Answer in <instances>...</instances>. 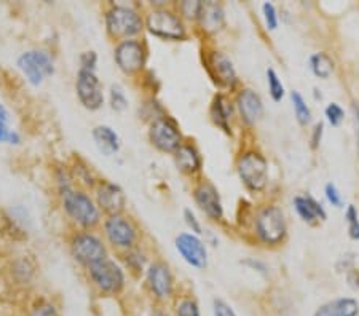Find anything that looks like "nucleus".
Returning <instances> with one entry per match:
<instances>
[{
  "label": "nucleus",
  "mask_w": 359,
  "mask_h": 316,
  "mask_svg": "<svg viewBox=\"0 0 359 316\" xmlns=\"http://www.w3.org/2000/svg\"><path fill=\"white\" fill-rule=\"evenodd\" d=\"M236 106H238V111L241 114V118L245 120V123L254 125L257 120L262 117L264 114V104L260 96L252 90H243L241 93L236 97Z\"/></svg>",
  "instance_id": "nucleus-18"
},
{
  "label": "nucleus",
  "mask_w": 359,
  "mask_h": 316,
  "mask_svg": "<svg viewBox=\"0 0 359 316\" xmlns=\"http://www.w3.org/2000/svg\"><path fill=\"white\" fill-rule=\"evenodd\" d=\"M200 7H201V2H198V0H194V2H190V0H185V2L179 5V10H181V13L185 16V18L196 20V18H198Z\"/></svg>",
  "instance_id": "nucleus-33"
},
{
  "label": "nucleus",
  "mask_w": 359,
  "mask_h": 316,
  "mask_svg": "<svg viewBox=\"0 0 359 316\" xmlns=\"http://www.w3.org/2000/svg\"><path fill=\"white\" fill-rule=\"evenodd\" d=\"M147 287L157 301H170L175 292V280H172L171 270L163 262L150 263L146 273Z\"/></svg>",
  "instance_id": "nucleus-13"
},
{
  "label": "nucleus",
  "mask_w": 359,
  "mask_h": 316,
  "mask_svg": "<svg viewBox=\"0 0 359 316\" xmlns=\"http://www.w3.org/2000/svg\"><path fill=\"white\" fill-rule=\"evenodd\" d=\"M175 246L179 254L189 266L195 268H205L208 263V252L203 241L194 233H181L176 237Z\"/></svg>",
  "instance_id": "nucleus-15"
},
{
  "label": "nucleus",
  "mask_w": 359,
  "mask_h": 316,
  "mask_svg": "<svg viewBox=\"0 0 359 316\" xmlns=\"http://www.w3.org/2000/svg\"><path fill=\"white\" fill-rule=\"evenodd\" d=\"M0 142L2 144H20L21 136L15 130L10 128V125L0 123Z\"/></svg>",
  "instance_id": "nucleus-35"
},
{
  "label": "nucleus",
  "mask_w": 359,
  "mask_h": 316,
  "mask_svg": "<svg viewBox=\"0 0 359 316\" xmlns=\"http://www.w3.org/2000/svg\"><path fill=\"white\" fill-rule=\"evenodd\" d=\"M146 27L154 37L161 40H182L185 37V27L181 18L166 8H157L149 13Z\"/></svg>",
  "instance_id": "nucleus-9"
},
{
  "label": "nucleus",
  "mask_w": 359,
  "mask_h": 316,
  "mask_svg": "<svg viewBox=\"0 0 359 316\" xmlns=\"http://www.w3.org/2000/svg\"><path fill=\"white\" fill-rule=\"evenodd\" d=\"M212 312H214V316H238L235 313V310L231 308L227 302L222 301V298H214Z\"/></svg>",
  "instance_id": "nucleus-37"
},
{
  "label": "nucleus",
  "mask_w": 359,
  "mask_h": 316,
  "mask_svg": "<svg viewBox=\"0 0 359 316\" xmlns=\"http://www.w3.org/2000/svg\"><path fill=\"white\" fill-rule=\"evenodd\" d=\"M359 303L353 297H339L331 302L323 303L313 316H358Z\"/></svg>",
  "instance_id": "nucleus-20"
},
{
  "label": "nucleus",
  "mask_w": 359,
  "mask_h": 316,
  "mask_svg": "<svg viewBox=\"0 0 359 316\" xmlns=\"http://www.w3.org/2000/svg\"><path fill=\"white\" fill-rule=\"evenodd\" d=\"M321 137H323V123H318L313 130V136H311V147L316 149L320 146Z\"/></svg>",
  "instance_id": "nucleus-40"
},
{
  "label": "nucleus",
  "mask_w": 359,
  "mask_h": 316,
  "mask_svg": "<svg viewBox=\"0 0 359 316\" xmlns=\"http://www.w3.org/2000/svg\"><path fill=\"white\" fill-rule=\"evenodd\" d=\"M326 118L332 126H339L345 118L344 109H341L339 104H335V102H332V104H329L326 107Z\"/></svg>",
  "instance_id": "nucleus-32"
},
{
  "label": "nucleus",
  "mask_w": 359,
  "mask_h": 316,
  "mask_svg": "<svg viewBox=\"0 0 359 316\" xmlns=\"http://www.w3.org/2000/svg\"><path fill=\"white\" fill-rule=\"evenodd\" d=\"M106 29L114 39L128 40L142 32L144 21L135 8L125 5H114L106 11Z\"/></svg>",
  "instance_id": "nucleus-3"
},
{
  "label": "nucleus",
  "mask_w": 359,
  "mask_h": 316,
  "mask_svg": "<svg viewBox=\"0 0 359 316\" xmlns=\"http://www.w3.org/2000/svg\"><path fill=\"white\" fill-rule=\"evenodd\" d=\"M29 316H61V313L53 302L39 301L36 305L31 308Z\"/></svg>",
  "instance_id": "nucleus-30"
},
{
  "label": "nucleus",
  "mask_w": 359,
  "mask_h": 316,
  "mask_svg": "<svg viewBox=\"0 0 359 316\" xmlns=\"http://www.w3.org/2000/svg\"><path fill=\"white\" fill-rule=\"evenodd\" d=\"M206 69L214 82L221 86H229V88H231V86H235L236 80H238L231 61L224 53H221V51H211L208 55Z\"/></svg>",
  "instance_id": "nucleus-16"
},
{
  "label": "nucleus",
  "mask_w": 359,
  "mask_h": 316,
  "mask_svg": "<svg viewBox=\"0 0 359 316\" xmlns=\"http://www.w3.org/2000/svg\"><path fill=\"white\" fill-rule=\"evenodd\" d=\"M326 198L329 203L335 206V208H341V206H344V200H341L339 188L335 187V184H332V182H329L326 186Z\"/></svg>",
  "instance_id": "nucleus-38"
},
{
  "label": "nucleus",
  "mask_w": 359,
  "mask_h": 316,
  "mask_svg": "<svg viewBox=\"0 0 359 316\" xmlns=\"http://www.w3.org/2000/svg\"><path fill=\"white\" fill-rule=\"evenodd\" d=\"M16 67L32 86H40L55 74V61L48 51L27 50L16 60Z\"/></svg>",
  "instance_id": "nucleus-4"
},
{
  "label": "nucleus",
  "mask_w": 359,
  "mask_h": 316,
  "mask_svg": "<svg viewBox=\"0 0 359 316\" xmlns=\"http://www.w3.org/2000/svg\"><path fill=\"white\" fill-rule=\"evenodd\" d=\"M150 316H168V313L165 312L163 308L157 307V308H154V310H152V313H150Z\"/></svg>",
  "instance_id": "nucleus-43"
},
{
  "label": "nucleus",
  "mask_w": 359,
  "mask_h": 316,
  "mask_svg": "<svg viewBox=\"0 0 359 316\" xmlns=\"http://www.w3.org/2000/svg\"><path fill=\"white\" fill-rule=\"evenodd\" d=\"M243 184L252 192H260L269 184V163L259 152H246L238 162Z\"/></svg>",
  "instance_id": "nucleus-7"
},
{
  "label": "nucleus",
  "mask_w": 359,
  "mask_h": 316,
  "mask_svg": "<svg viewBox=\"0 0 359 316\" xmlns=\"http://www.w3.org/2000/svg\"><path fill=\"white\" fill-rule=\"evenodd\" d=\"M60 197L62 209L75 226L82 227L83 230H91L100 224L101 211L97 208L96 201L85 191L74 187L71 191L61 193Z\"/></svg>",
  "instance_id": "nucleus-2"
},
{
  "label": "nucleus",
  "mask_w": 359,
  "mask_h": 316,
  "mask_svg": "<svg viewBox=\"0 0 359 316\" xmlns=\"http://www.w3.org/2000/svg\"><path fill=\"white\" fill-rule=\"evenodd\" d=\"M291 101H292L294 114H295V118H297V122L304 126L309 125L311 120V111H310V107L306 106L304 96L300 95L299 91H292Z\"/></svg>",
  "instance_id": "nucleus-26"
},
{
  "label": "nucleus",
  "mask_w": 359,
  "mask_h": 316,
  "mask_svg": "<svg viewBox=\"0 0 359 316\" xmlns=\"http://www.w3.org/2000/svg\"><path fill=\"white\" fill-rule=\"evenodd\" d=\"M196 20H198L200 26L205 29L206 32L214 34V32L221 31L224 26V22H225L224 10L221 5L216 2H201L198 18Z\"/></svg>",
  "instance_id": "nucleus-19"
},
{
  "label": "nucleus",
  "mask_w": 359,
  "mask_h": 316,
  "mask_svg": "<svg viewBox=\"0 0 359 316\" xmlns=\"http://www.w3.org/2000/svg\"><path fill=\"white\" fill-rule=\"evenodd\" d=\"M79 61L80 67L75 80V91L80 104L88 111H100L104 106V88L96 72L97 56L95 51H85L80 55Z\"/></svg>",
  "instance_id": "nucleus-1"
},
{
  "label": "nucleus",
  "mask_w": 359,
  "mask_h": 316,
  "mask_svg": "<svg viewBox=\"0 0 359 316\" xmlns=\"http://www.w3.org/2000/svg\"><path fill=\"white\" fill-rule=\"evenodd\" d=\"M0 123L10 125V112L7 111V107H5L2 102H0Z\"/></svg>",
  "instance_id": "nucleus-41"
},
{
  "label": "nucleus",
  "mask_w": 359,
  "mask_h": 316,
  "mask_svg": "<svg viewBox=\"0 0 359 316\" xmlns=\"http://www.w3.org/2000/svg\"><path fill=\"white\" fill-rule=\"evenodd\" d=\"M310 69L318 78L327 80L331 78V76L334 74L335 64L331 56L324 53V51H320V53H315L310 57Z\"/></svg>",
  "instance_id": "nucleus-24"
},
{
  "label": "nucleus",
  "mask_w": 359,
  "mask_h": 316,
  "mask_svg": "<svg viewBox=\"0 0 359 316\" xmlns=\"http://www.w3.org/2000/svg\"><path fill=\"white\" fill-rule=\"evenodd\" d=\"M149 137L150 142L161 152L175 153L182 146V135L179 131L177 123L171 117H166V115L155 118L150 123Z\"/></svg>",
  "instance_id": "nucleus-10"
},
{
  "label": "nucleus",
  "mask_w": 359,
  "mask_h": 316,
  "mask_svg": "<svg viewBox=\"0 0 359 316\" xmlns=\"http://www.w3.org/2000/svg\"><path fill=\"white\" fill-rule=\"evenodd\" d=\"M175 162L179 171L185 172V174H192L201 168V157L196 152V149L187 144H182L181 147L175 152Z\"/></svg>",
  "instance_id": "nucleus-23"
},
{
  "label": "nucleus",
  "mask_w": 359,
  "mask_h": 316,
  "mask_svg": "<svg viewBox=\"0 0 359 316\" xmlns=\"http://www.w3.org/2000/svg\"><path fill=\"white\" fill-rule=\"evenodd\" d=\"M353 112H355L356 125H358V151H359V104H358V102L353 104Z\"/></svg>",
  "instance_id": "nucleus-42"
},
{
  "label": "nucleus",
  "mask_w": 359,
  "mask_h": 316,
  "mask_svg": "<svg viewBox=\"0 0 359 316\" xmlns=\"http://www.w3.org/2000/svg\"><path fill=\"white\" fill-rule=\"evenodd\" d=\"M114 60L121 72L137 74L141 72L147 61V50L142 42L136 39L121 40L114 51Z\"/></svg>",
  "instance_id": "nucleus-11"
},
{
  "label": "nucleus",
  "mask_w": 359,
  "mask_h": 316,
  "mask_svg": "<svg viewBox=\"0 0 359 316\" xmlns=\"http://www.w3.org/2000/svg\"><path fill=\"white\" fill-rule=\"evenodd\" d=\"M264 18H265V25H267V29H270V31H275V29L278 27V13H276V8L273 4H264Z\"/></svg>",
  "instance_id": "nucleus-34"
},
{
  "label": "nucleus",
  "mask_w": 359,
  "mask_h": 316,
  "mask_svg": "<svg viewBox=\"0 0 359 316\" xmlns=\"http://www.w3.org/2000/svg\"><path fill=\"white\" fill-rule=\"evenodd\" d=\"M69 248H71L74 261L86 268L107 259L106 245L102 243L100 237L91 233L90 230H82V232L74 233Z\"/></svg>",
  "instance_id": "nucleus-5"
},
{
  "label": "nucleus",
  "mask_w": 359,
  "mask_h": 316,
  "mask_svg": "<svg viewBox=\"0 0 359 316\" xmlns=\"http://www.w3.org/2000/svg\"><path fill=\"white\" fill-rule=\"evenodd\" d=\"M294 206L297 214L302 217V221L309 224H315L318 219H326V211H324L323 206L318 203V201L310 197V195H305V197H295L294 198Z\"/></svg>",
  "instance_id": "nucleus-22"
},
{
  "label": "nucleus",
  "mask_w": 359,
  "mask_h": 316,
  "mask_svg": "<svg viewBox=\"0 0 359 316\" xmlns=\"http://www.w3.org/2000/svg\"><path fill=\"white\" fill-rule=\"evenodd\" d=\"M96 205L100 211L109 216L121 214L126 206V197L123 188L111 181H100L96 186Z\"/></svg>",
  "instance_id": "nucleus-14"
},
{
  "label": "nucleus",
  "mask_w": 359,
  "mask_h": 316,
  "mask_svg": "<svg viewBox=\"0 0 359 316\" xmlns=\"http://www.w3.org/2000/svg\"><path fill=\"white\" fill-rule=\"evenodd\" d=\"M184 219H185V222H187V226L192 228V232H194V235H196V237L203 233L200 222H198V219H196V216L194 214L192 209H185L184 211Z\"/></svg>",
  "instance_id": "nucleus-39"
},
{
  "label": "nucleus",
  "mask_w": 359,
  "mask_h": 316,
  "mask_svg": "<svg viewBox=\"0 0 359 316\" xmlns=\"http://www.w3.org/2000/svg\"><path fill=\"white\" fill-rule=\"evenodd\" d=\"M194 198L196 201V205L200 206V209L205 212L208 217H211L214 221L222 219V201L221 197H219L217 188L214 187L211 182H200L194 191Z\"/></svg>",
  "instance_id": "nucleus-17"
},
{
  "label": "nucleus",
  "mask_w": 359,
  "mask_h": 316,
  "mask_svg": "<svg viewBox=\"0 0 359 316\" xmlns=\"http://www.w3.org/2000/svg\"><path fill=\"white\" fill-rule=\"evenodd\" d=\"M345 219L348 222V235L351 240H359V216L358 211L353 205L346 208Z\"/></svg>",
  "instance_id": "nucleus-31"
},
{
  "label": "nucleus",
  "mask_w": 359,
  "mask_h": 316,
  "mask_svg": "<svg viewBox=\"0 0 359 316\" xmlns=\"http://www.w3.org/2000/svg\"><path fill=\"white\" fill-rule=\"evenodd\" d=\"M286 221L278 206H267L257 214L256 232L265 245H278L286 237Z\"/></svg>",
  "instance_id": "nucleus-8"
},
{
  "label": "nucleus",
  "mask_w": 359,
  "mask_h": 316,
  "mask_svg": "<svg viewBox=\"0 0 359 316\" xmlns=\"http://www.w3.org/2000/svg\"><path fill=\"white\" fill-rule=\"evenodd\" d=\"M175 316H201L198 303L190 297L181 298L175 307Z\"/></svg>",
  "instance_id": "nucleus-29"
},
{
  "label": "nucleus",
  "mask_w": 359,
  "mask_h": 316,
  "mask_svg": "<svg viewBox=\"0 0 359 316\" xmlns=\"http://www.w3.org/2000/svg\"><path fill=\"white\" fill-rule=\"evenodd\" d=\"M267 83H269V91H270L271 99L275 102H280L283 97H285V86H283L275 69L271 67L267 69Z\"/></svg>",
  "instance_id": "nucleus-27"
},
{
  "label": "nucleus",
  "mask_w": 359,
  "mask_h": 316,
  "mask_svg": "<svg viewBox=\"0 0 359 316\" xmlns=\"http://www.w3.org/2000/svg\"><path fill=\"white\" fill-rule=\"evenodd\" d=\"M144 257L142 254H139L137 251H133V249H128V252H126V263H128V267L133 270V272H142L144 268Z\"/></svg>",
  "instance_id": "nucleus-36"
},
{
  "label": "nucleus",
  "mask_w": 359,
  "mask_h": 316,
  "mask_svg": "<svg viewBox=\"0 0 359 316\" xmlns=\"http://www.w3.org/2000/svg\"><path fill=\"white\" fill-rule=\"evenodd\" d=\"M93 139H95L96 147L100 149L106 157H111V155L117 153L120 151V137L115 133V130L107 125H97L95 130H93Z\"/></svg>",
  "instance_id": "nucleus-21"
},
{
  "label": "nucleus",
  "mask_w": 359,
  "mask_h": 316,
  "mask_svg": "<svg viewBox=\"0 0 359 316\" xmlns=\"http://www.w3.org/2000/svg\"><path fill=\"white\" fill-rule=\"evenodd\" d=\"M88 277L102 294H120L125 287L123 268L109 257L88 267Z\"/></svg>",
  "instance_id": "nucleus-6"
},
{
  "label": "nucleus",
  "mask_w": 359,
  "mask_h": 316,
  "mask_svg": "<svg viewBox=\"0 0 359 316\" xmlns=\"http://www.w3.org/2000/svg\"><path fill=\"white\" fill-rule=\"evenodd\" d=\"M230 115H231V109L229 107L227 101H225V97L222 95L214 97L212 106H211L212 122L216 123L217 126H221L225 133H230V126H229Z\"/></svg>",
  "instance_id": "nucleus-25"
},
{
  "label": "nucleus",
  "mask_w": 359,
  "mask_h": 316,
  "mask_svg": "<svg viewBox=\"0 0 359 316\" xmlns=\"http://www.w3.org/2000/svg\"><path fill=\"white\" fill-rule=\"evenodd\" d=\"M104 235L109 243L120 249H133L137 241V230L130 219L121 214L109 216L104 222Z\"/></svg>",
  "instance_id": "nucleus-12"
},
{
  "label": "nucleus",
  "mask_w": 359,
  "mask_h": 316,
  "mask_svg": "<svg viewBox=\"0 0 359 316\" xmlns=\"http://www.w3.org/2000/svg\"><path fill=\"white\" fill-rule=\"evenodd\" d=\"M109 99H111V107L115 112H123L128 107V97L125 95V90L120 85H112L111 93H109Z\"/></svg>",
  "instance_id": "nucleus-28"
}]
</instances>
